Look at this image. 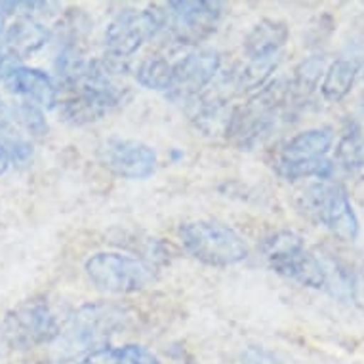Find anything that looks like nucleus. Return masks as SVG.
<instances>
[{"instance_id": "1", "label": "nucleus", "mask_w": 364, "mask_h": 364, "mask_svg": "<svg viewBox=\"0 0 364 364\" xmlns=\"http://www.w3.org/2000/svg\"><path fill=\"white\" fill-rule=\"evenodd\" d=\"M128 307L113 301H86L71 311L55 338V357L60 363L80 360L88 353L107 347L113 336L130 323Z\"/></svg>"}, {"instance_id": "2", "label": "nucleus", "mask_w": 364, "mask_h": 364, "mask_svg": "<svg viewBox=\"0 0 364 364\" xmlns=\"http://www.w3.org/2000/svg\"><path fill=\"white\" fill-rule=\"evenodd\" d=\"M178 237L189 256L210 267H233L250 256L245 237L223 221H187L179 225Z\"/></svg>"}, {"instance_id": "3", "label": "nucleus", "mask_w": 364, "mask_h": 364, "mask_svg": "<svg viewBox=\"0 0 364 364\" xmlns=\"http://www.w3.org/2000/svg\"><path fill=\"white\" fill-rule=\"evenodd\" d=\"M334 145V130L330 126L309 128L284 141L279 151L273 168L287 181L316 178L328 181L336 170V162L328 153Z\"/></svg>"}, {"instance_id": "4", "label": "nucleus", "mask_w": 364, "mask_h": 364, "mask_svg": "<svg viewBox=\"0 0 364 364\" xmlns=\"http://www.w3.org/2000/svg\"><path fill=\"white\" fill-rule=\"evenodd\" d=\"M92 287L113 296H128L145 290L156 281L159 267L124 252H96L84 263Z\"/></svg>"}, {"instance_id": "5", "label": "nucleus", "mask_w": 364, "mask_h": 364, "mask_svg": "<svg viewBox=\"0 0 364 364\" xmlns=\"http://www.w3.org/2000/svg\"><path fill=\"white\" fill-rule=\"evenodd\" d=\"M259 250L269 269L277 275L299 282L307 288H324L328 284V271L323 262L304 245L294 231H275L262 240Z\"/></svg>"}, {"instance_id": "6", "label": "nucleus", "mask_w": 364, "mask_h": 364, "mask_svg": "<svg viewBox=\"0 0 364 364\" xmlns=\"http://www.w3.org/2000/svg\"><path fill=\"white\" fill-rule=\"evenodd\" d=\"M65 316L52 307L44 296L23 299L21 304L8 311L0 324V336L12 349H33L52 346L60 334Z\"/></svg>"}, {"instance_id": "7", "label": "nucleus", "mask_w": 364, "mask_h": 364, "mask_svg": "<svg viewBox=\"0 0 364 364\" xmlns=\"http://www.w3.org/2000/svg\"><path fill=\"white\" fill-rule=\"evenodd\" d=\"M161 35L176 46H191L208 41L225 18V4L210 0H176L161 8Z\"/></svg>"}, {"instance_id": "8", "label": "nucleus", "mask_w": 364, "mask_h": 364, "mask_svg": "<svg viewBox=\"0 0 364 364\" xmlns=\"http://www.w3.org/2000/svg\"><path fill=\"white\" fill-rule=\"evenodd\" d=\"M161 8L120 10L103 31V50L107 58L128 61L145 44L161 35Z\"/></svg>"}, {"instance_id": "9", "label": "nucleus", "mask_w": 364, "mask_h": 364, "mask_svg": "<svg viewBox=\"0 0 364 364\" xmlns=\"http://www.w3.org/2000/svg\"><path fill=\"white\" fill-rule=\"evenodd\" d=\"M305 208L341 242H355L360 233L357 212L346 187L336 181H318L305 191Z\"/></svg>"}, {"instance_id": "10", "label": "nucleus", "mask_w": 364, "mask_h": 364, "mask_svg": "<svg viewBox=\"0 0 364 364\" xmlns=\"http://www.w3.org/2000/svg\"><path fill=\"white\" fill-rule=\"evenodd\" d=\"M96 159L114 178L144 181L156 172L159 155L145 141L122 136H109L96 147Z\"/></svg>"}, {"instance_id": "11", "label": "nucleus", "mask_w": 364, "mask_h": 364, "mask_svg": "<svg viewBox=\"0 0 364 364\" xmlns=\"http://www.w3.org/2000/svg\"><path fill=\"white\" fill-rule=\"evenodd\" d=\"M221 63L223 55L215 48H193L181 60L173 61L166 97L173 103H191L218 78Z\"/></svg>"}, {"instance_id": "12", "label": "nucleus", "mask_w": 364, "mask_h": 364, "mask_svg": "<svg viewBox=\"0 0 364 364\" xmlns=\"http://www.w3.org/2000/svg\"><path fill=\"white\" fill-rule=\"evenodd\" d=\"M2 82L12 94L21 97V102L33 103L41 109H55L60 102V88L55 78L36 67L16 65L2 75Z\"/></svg>"}, {"instance_id": "13", "label": "nucleus", "mask_w": 364, "mask_h": 364, "mask_svg": "<svg viewBox=\"0 0 364 364\" xmlns=\"http://www.w3.org/2000/svg\"><path fill=\"white\" fill-rule=\"evenodd\" d=\"M290 38V27L287 21L273 18H263L252 25L242 38V54L246 60H269L282 58Z\"/></svg>"}, {"instance_id": "14", "label": "nucleus", "mask_w": 364, "mask_h": 364, "mask_svg": "<svg viewBox=\"0 0 364 364\" xmlns=\"http://www.w3.org/2000/svg\"><path fill=\"white\" fill-rule=\"evenodd\" d=\"M50 41H52V29H48L41 19L23 14L16 16L8 23L4 35V44L16 61L27 60L29 55L44 48Z\"/></svg>"}, {"instance_id": "15", "label": "nucleus", "mask_w": 364, "mask_h": 364, "mask_svg": "<svg viewBox=\"0 0 364 364\" xmlns=\"http://www.w3.org/2000/svg\"><path fill=\"white\" fill-rule=\"evenodd\" d=\"M363 61L364 60L349 55V58H338L326 67L321 86H318L324 102L338 103L351 92L353 84L358 77V71L363 67Z\"/></svg>"}, {"instance_id": "16", "label": "nucleus", "mask_w": 364, "mask_h": 364, "mask_svg": "<svg viewBox=\"0 0 364 364\" xmlns=\"http://www.w3.org/2000/svg\"><path fill=\"white\" fill-rule=\"evenodd\" d=\"M75 364H162L155 353L138 343L107 346L88 353Z\"/></svg>"}, {"instance_id": "17", "label": "nucleus", "mask_w": 364, "mask_h": 364, "mask_svg": "<svg viewBox=\"0 0 364 364\" xmlns=\"http://www.w3.org/2000/svg\"><path fill=\"white\" fill-rule=\"evenodd\" d=\"M172 61H168L162 55H149L136 65L134 78L141 88L161 92L166 96L170 82H172Z\"/></svg>"}, {"instance_id": "18", "label": "nucleus", "mask_w": 364, "mask_h": 364, "mask_svg": "<svg viewBox=\"0 0 364 364\" xmlns=\"http://www.w3.org/2000/svg\"><path fill=\"white\" fill-rule=\"evenodd\" d=\"M8 117L25 136L35 141V139H44L48 136L50 126L44 117V109L36 107L33 103L19 102L12 107H8Z\"/></svg>"}, {"instance_id": "19", "label": "nucleus", "mask_w": 364, "mask_h": 364, "mask_svg": "<svg viewBox=\"0 0 364 364\" xmlns=\"http://www.w3.org/2000/svg\"><path fill=\"white\" fill-rule=\"evenodd\" d=\"M326 71V60L324 55H309L305 58L294 71V78L290 80L292 90L296 96H307L309 92L318 86L321 78L324 77Z\"/></svg>"}, {"instance_id": "20", "label": "nucleus", "mask_w": 364, "mask_h": 364, "mask_svg": "<svg viewBox=\"0 0 364 364\" xmlns=\"http://www.w3.org/2000/svg\"><path fill=\"white\" fill-rule=\"evenodd\" d=\"M334 162H340L347 170L364 168V136L358 128L346 132L341 136L340 144L336 147Z\"/></svg>"}, {"instance_id": "21", "label": "nucleus", "mask_w": 364, "mask_h": 364, "mask_svg": "<svg viewBox=\"0 0 364 364\" xmlns=\"http://www.w3.org/2000/svg\"><path fill=\"white\" fill-rule=\"evenodd\" d=\"M240 364H282L275 353L262 346H248L240 353Z\"/></svg>"}, {"instance_id": "22", "label": "nucleus", "mask_w": 364, "mask_h": 364, "mask_svg": "<svg viewBox=\"0 0 364 364\" xmlns=\"http://www.w3.org/2000/svg\"><path fill=\"white\" fill-rule=\"evenodd\" d=\"M12 161H10V156L2 147H0V176H4L8 172V168H10Z\"/></svg>"}, {"instance_id": "23", "label": "nucleus", "mask_w": 364, "mask_h": 364, "mask_svg": "<svg viewBox=\"0 0 364 364\" xmlns=\"http://www.w3.org/2000/svg\"><path fill=\"white\" fill-rule=\"evenodd\" d=\"M6 113V105H4V102H2V97H0V117H2V114Z\"/></svg>"}, {"instance_id": "24", "label": "nucleus", "mask_w": 364, "mask_h": 364, "mask_svg": "<svg viewBox=\"0 0 364 364\" xmlns=\"http://www.w3.org/2000/svg\"><path fill=\"white\" fill-rule=\"evenodd\" d=\"M363 105H364V102H363Z\"/></svg>"}]
</instances>
